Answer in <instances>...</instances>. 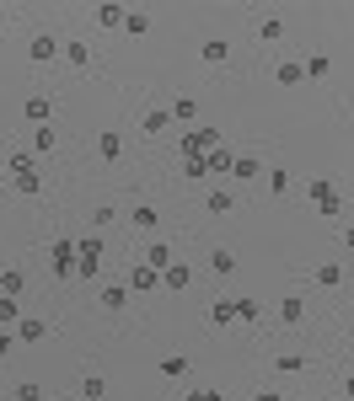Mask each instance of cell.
I'll return each instance as SVG.
<instances>
[{
  "mask_svg": "<svg viewBox=\"0 0 354 401\" xmlns=\"http://www.w3.org/2000/svg\"><path fill=\"white\" fill-rule=\"evenodd\" d=\"M279 321H285V326H301V321H306V305L295 300V295H290V300H279Z\"/></svg>",
  "mask_w": 354,
  "mask_h": 401,
  "instance_id": "cell-13",
  "label": "cell"
},
{
  "mask_svg": "<svg viewBox=\"0 0 354 401\" xmlns=\"http://www.w3.org/2000/svg\"><path fill=\"white\" fill-rule=\"evenodd\" d=\"M124 32L145 38V32H150V17H145V11H129V17H124Z\"/></svg>",
  "mask_w": 354,
  "mask_h": 401,
  "instance_id": "cell-24",
  "label": "cell"
},
{
  "mask_svg": "<svg viewBox=\"0 0 354 401\" xmlns=\"http://www.w3.org/2000/svg\"><path fill=\"white\" fill-rule=\"evenodd\" d=\"M312 279L322 283V289H338V283H344V268H338V262H322V268H317Z\"/></svg>",
  "mask_w": 354,
  "mask_h": 401,
  "instance_id": "cell-14",
  "label": "cell"
},
{
  "mask_svg": "<svg viewBox=\"0 0 354 401\" xmlns=\"http://www.w3.org/2000/svg\"><path fill=\"white\" fill-rule=\"evenodd\" d=\"M6 21H11V17H6V11H0V32H6Z\"/></svg>",
  "mask_w": 354,
  "mask_h": 401,
  "instance_id": "cell-45",
  "label": "cell"
},
{
  "mask_svg": "<svg viewBox=\"0 0 354 401\" xmlns=\"http://www.w3.org/2000/svg\"><path fill=\"white\" fill-rule=\"evenodd\" d=\"M27 171H33V156H21V150H17V156H11V177H27Z\"/></svg>",
  "mask_w": 354,
  "mask_h": 401,
  "instance_id": "cell-36",
  "label": "cell"
},
{
  "mask_svg": "<svg viewBox=\"0 0 354 401\" xmlns=\"http://www.w3.org/2000/svg\"><path fill=\"white\" fill-rule=\"evenodd\" d=\"M215 144H220V129H215V123H204V129H188L183 140H177V150H183V160H204Z\"/></svg>",
  "mask_w": 354,
  "mask_h": 401,
  "instance_id": "cell-1",
  "label": "cell"
},
{
  "mask_svg": "<svg viewBox=\"0 0 354 401\" xmlns=\"http://www.w3.org/2000/svg\"><path fill=\"white\" fill-rule=\"evenodd\" d=\"M38 187H43V182L33 177V171H27V177H17V193H27V198H33V193H38Z\"/></svg>",
  "mask_w": 354,
  "mask_h": 401,
  "instance_id": "cell-38",
  "label": "cell"
},
{
  "mask_svg": "<svg viewBox=\"0 0 354 401\" xmlns=\"http://www.w3.org/2000/svg\"><path fill=\"white\" fill-rule=\"evenodd\" d=\"M328 70H333V59H322V54H312V59H306V75H328Z\"/></svg>",
  "mask_w": 354,
  "mask_h": 401,
  "instance_id": "cell-35",
  "label": "cell"
},
{
  "mask_svg": "<svg viewBox=\"0 0 354 401\" xmlns=\"http://www.w3.org/2000/svg\"><path fill=\"white\" fill-rule=\"evenodd\" d=\"M349 353H354V337H349Z\"/></svg>",
  "mask_w": 354,
  "mask_h": 401,
  "instance_id": "cell-47",
  "label": "cell"
},
{
  "mask_svg": "<svg viewBox=\"0 0 354 401\" xmlns=\"http://www.w3.org/2000/svg\"><path fill=\"white\" fill-rule=\"evenodd\" d=\"M64 64L86 70V64H91V48H86V43H64Z\"/></svg>",
  "mask_w": 354,
  "mask_h": 401,
  "instance_id": "cell-18",
  "label": "cell"
},
{
  "mask_svg": "<svg viewBox=\"0 0 354 401\" xmlns=\"http://www.w3.org/2000/svg\"><path fill=\"white\" fill-rule=\"evenodd\" d=\"M258 401H285V396H274V391H263V396H258Z\"/></svg>",
  "mask_w": 354,
  "mask_h": 401,
  "instance_id": "cell-42",
  "label": "cell"
},
{
  "mask_svg": "<svg viewBox=\"0 0 354 401\" xmlns=\"http://www.w3.org/2000/svg\"><path fill=\"white\" fill-rule=\"evenodd\" d=\"M6 353H11V332H0V359H6Z\"/></svg>",
  "mask_w": 354,
  "mask_h": 401,
  "instance_id": "cell-41",
  "label": "cell"
},
{
  "mask_svg": "<svg viewBox=\"0 0 354 401\" xmlns=\"http://www.w3.org/2000/svg\"><path fill=\"white\" fill-rule=\"evenodd\" d=\"M129 283H134L140 295H150V289H161V273H156L150 262H140V268H129Z\"/></svg>",
  "mask_w": 354,
  "mask_h": 401,
  "instance_id": "cell-6",
  "label": "cell"
},
{
  "mask_svg": "<svg viewBox=\"0 0 354 401\" xmlns=\"http://www.w3.org/2000/svg\"><path fill=\"white\" fill-rule=\"evenodd\" d=\"M140 129H145V134H167V129H172V113H167V107H150L145 118H140Z\"/></svg>",
  "mask_w": 354,
  "mask_h": 401,
  "instance_id": "cell-9",
  "label": "cell"
},
{
  "mask_svg": "<svg viewBox=\"0 0 354 401\" xmlns=\"http://www.w3.org/2000/svg\"><path fill=\"white\" fill-rule=\"evenodd\" d=\"M97 268H103V246H97V236L76 241V279H91Z\"/></svg>",
  "mask_w": 354,
  "mask_h": 401,
  "instance_id": "cell-2",
  "label": "cell"
},
{
  "mask_svg": "<svg viewBox=\"0 0 354 401\" xmlns=\"http://www.w3.org/2000/svg\"><path fill=\"white\" fill-rule=\"evenodd\" d=\"M183 401H220V391H188Z\"/></svg>",
  "mask_w": 354,
  "mask_h": 401,
  "instance_id": "cell-40",
  "label": "cell"
},
{
  "mask_svg": "<svg viewBox=\"0 0 354 401\" xmlns=\"http://www.w3.org/2000/svg\"><path fill=\"white\" fill-rule=\"evenodd\" d=\"M21 113H27V118H33V123L43 129V123H48V102H43V97H33L27 107H21Z\"/></svg>",
  "mask_w": 354,
  "mask_h": 401,
  "instance_id": "cell-28",
  "label": "cell"
},
{
  "mask_svg": "<svg viewBox=\"0 0 354 401\" xmlns=\"http://www.w3.org/2000/svg\"><path fill=\"white\" fill-rule=\"evenodd\" d=\"M269 193H290V171L274 166V171H269Z\"/></svg>",
  "mask_w": 354,
  "mask_h": 401,
  "instance_id": "cell-33",
  "label": "cell"
},
{
  "mask_svg": "<svg viewBox=\"0 0 354 401\" xmlns=\"http://www.w3.org/2000/svg\"><path fill=\"white\" fill-rule=\"evenodd\" d=\"M54 279H76V241H54Z\"/></svg>",
  "mask_w": 354,
  "mask_h": 401,
  "instance_id": "cell-4",
  "label": "cell"
},
{
  "mask_svg": "<svg viewBox=\"0 0 354 401\" xmlns=\"http://www.w3.org/2000/svg\"><path fill=\"white\" fill-rule=\"evenodd\" d=\"M134 225H140V230H156V209H145V203H140V209H134Z\"/></svg>",
  "mask_w": 354,
  "mask_h": 401,
  "instance_id": "cell-34",
  "label": "cell"
},
{
  "mask_svg": "<svg viewBox=\"0 0 354 401\" xmlns=\"http://www.w3.org/2000/svg\"><path fill=\"white\" fill-rule=\"evenodd\" d=\"M204 59H209V64H226V59H231L226 38H209V43H204Z\"/></svg>",
  "mask_w": 354,
  "mask_h": 401,
  "instance_id": "cell-27",
  "label": "cell"
},
{
  "mask_svg": "<svg viewBox=\"0 0 354 401\" xmlns=\"http://www.w3.org/2000/svg\"><path fill=\"white\" fill-rule=\"evenodd\" d=\"M274 80H279V86H301V80H306V64H301V59H285L279 70H274Z\"/></svg>",
  "mask_w": 354,
  "mask_h": 401,
  "instance_id": "cell-10",
  "label": "cell"
},
{
  "mask_svg": "<svg viewBox=\"0 0 354 401\" xmlns=\"http://www.w3.org/2000/svg\"><path fill=\"white\" fill-rule=\"evenodd\" d=\"M161 375H188V359L183 353H167V359H161Z\"/></svg>",
  "mask_w": 354,
  "mask_h": 401,
  "instance_id": "cell-31",
  "label": "cell"
},
{
  "mask_svg": "<svg viewBox=\"0 0 354 401\" xmlns=\"http://www.w3.org/2000/svg\"><path fill=\"white\" fill-rule=\"evenodd\" d=\"M27 59H33V64H48V59H64V43L54 38V32H38V38L27 43Z\"/></svg>",
  "mask_w": 354,
  "mask_h": 401,
  "instance_id": "cell-3",
  "label": "cell"
},
{
  "mask_svg": "<svg viewBox=\"0 0 354 401\" xmlns=\"http://www.w3.org/2000/svg\"><path fill=\"white\" fill-rule=\"evenodd\" d=\"M17 401H43V391L38 385H17Z\"/></svg>",
  "mask_w": 354,
  "mask_h": 401,
  "instance_id": "cell-39",
  "label": "cell"
},
{
  "mask_svg": "<svg viewBox=\"0 0 354 401\" xmlns=\"http://www.w3.org/2000/svg\"><path fill=\"white\" fill-rule=\"evenodd\" d=\"M231 166H236V156H231L226 144H215V150H209V156H204V177H209V171H215V177H226Z\"/></svg>",
  "mask_w": 354,
  "mask_h": 401,
  "instance_id": "cell-7",
  "label": "cell"
},
{
  "mask_svg": "<svg viewBox=\"0 0 354 401\" xmlns=\"http://www.w3.org/2000/svg\"><path fill=\"white\" fill-rule=\"evenodd\" d=\"M231 209H236V198H231L226 187H215V193H209V214H231Z\"/></svg>",
  "mask_w": 354,
  "mask_h": 401,
  "instance_id": "cell-21",
  "label": "cell"
},
{
  "mask_svg": "<svg viewBox=\"0 0 354 401\" xmlns=\"http://www.w3.org/2000/svg\"><path fill=\"white\" fill-rule=\"evenodd\" d=\"M0 203H6V182H0Z\"/></svg>",
  "mask_w": 354,
  "mask_h": 401,
  "instance_id": "cell-46",
  "label": "cell"
},
{
  "mask_svg": "<svg viewBox=\"0 0 354 401\" xmlns=\"http://www.w3.org/2000/svg\"><path fill=\"white\" fill-rule=\"evenodd\" d=\"M258 38L279 43V38H285V21H279V17H258Z\"/></svg>",
  "mask_w": 354,
  "mask_h": 401,
  "instance_id": "cell-15",
  "label": "cell"
},
{
  "mask_svg": "<svg viewBox=\"0 0 354 401\" xmlns=\"http://www.w3.org/2000/svg\"><path fill=\"white\" fill-rule=\"evenodd\" d=\"M274 364H279L285 375H295V369H301V364H306V359H301V353H279V359H274Z\"/></svg>",
  "mask_w": 354,
  "mask_h": 401,
  "instance_id": "cell-37",
  "label": "cell"
},
{
  "mask_svg": "<svg viewBox=\"0 0 354 401\" xmlns=\"http://www.w3.org/2000/svg\"><path fill=\"white\" fill-rule=\"evenodd\" d=\"M97 156H103V160H118V156H124V140H118L113 129H107V134H97Z\"/></svg>",
  "mask_w": 354,
  "mask_h": 401,
  "instance_id": "cell-12",
  "label": "cell"
},
{
  "mask_svg": "<svg viewBox=\"0 0 354 401\" xmlns=\"http://www.w3.org/2000/svg\"><path fill=\"white\" fill-rule=\"evenodd\" d=\"M188 283H193V268H188V262H172L167 273H161V289H172V295H183Z\"/></svg>",
  "mask_w": 354,
  "mask_h": 401,
  "instance_id": "cell-5",
  "label": "cell"
},
{
  "mask_svg": "<svg viewBox=\"0 0 354 401\" xmlns=\"http://www.w3.org/2000/svg\"><path fill=\"white\" fill-rule=\"evenodd\" d=\"M21 316V305H17V295H0V326L11 332V321Z\"/></svg>",
  "mask_w": 354,
  "mask_h": 401,
  "instance_id": "cell-20",
  "label": "cell"
},
{
  "mask_svg": "<svg viewBox=\"0 0 354 401\" xmlns=\"http://www.w3.org/2000/svg\"><path fill=\"white\" fill-rule=\"evenodd\" d=\"M306 193H312V198H317V209H322V203H328V198H338V193H333V182H312Z\"/></svg>",
  "mask_w": 354,
  "mask_h": 401,
  "instance_id": "cell-32",
  "label": "cell"
},
{
  "mask_svg": "<svg viewBox=\"0 0 354 401\" xmlns=\"http://www.w3.org/2000/svg\"><path fill=\"white\" fill-rule=\"evenodd\" d=\"M231 171H236L242 182H252L258 171H263V166H258V156H236V166H231Z\"/></svg>",
  "mask_w": 354,
  "mask_h": 401,
  "instance_id": "cell-26",
  "label": "cell"
},
{
  "mask_svg": "<svg viewBox=\"0 0 354 401\" xmlns=\"http://www.w3.org/2000/svg\"><path fill=\"white\" fill-rule=\"evenodd\" d=\"M17 337H21V342H43V337H48V321L27 316V321H21V326H17Z\"/></svg>",
  "mask_w": 354,
  "mask_h": 401,
  "instance_id": "cell-11",
  "label": "cell"
},
{
  "mask_svg": "<svg viewBox=\"0 0 354 401\" xmlns=\"http://www.w3.org/2000/svg\"><path fill=\"white\" fill-rule=\"evenodd\" d=\"M344 391H349V401H354V375H349V385H344Z\"/></svg>",
  "mask_w": 354,
  "mask_h": 401,
  "instance_id": "cell-44",
  "label": "cell"
},
{
  "mask_svg": "<svg viewBox=\"0 0 354 401\" xmlns=\"http://www.w3.org/2000/svg\"><path fill=\"white\" fill-rule=\"evenodd\" d=\"M193 113H199V102H193V97H177V102H172V118H177V123H193Z\"/></svg>",
  "mask_w": 354,
  "mask_h": 401,
  "instance_id": "cell-25",
  "label": "cell"
},
{
  "mask_svg": "<svg viewBox=\"0 0 354 401\" xmlns=\"http://www.w3.org/2000/svg\"><path fill=\"white\" fill-rule=\"evenodd\" d=\"M54 144H60V140H54V123H43L38 134H33V150H38V156H48Z\"/></svg>",
  "mask_w": 354,
  "mask_h": 401,
  "instance_id": "cell-23",
  "label": "cell"
},
{
  "mask_svg": "<svg viewBox=\"0 0 354 401\" xmlns=\"http://www.w3.org/2000/svg\"><path fill=\"white\" fill-rule=\"evenodd\" d=\"M124 305H129V289H124V283L103 289V310H124Z\"/></svg>",
  "mask_w": 354,
  "mask_h": 401,
  "instance_id": "cell-19",
  "label": "cell"
},
{
  "mask_svg": "<svg viewBox=\"0 0 354 401\" xmlns=\"http://www.w3.org/2000/svg\"><path fill=\"white\" fill-rule=\"evenodd\" d=\"M204 321H209V326H226V321H236V300H226V295H220V300L204 310Z\"/></svg>",
  "mask_w": 354,
  "mask_h": 401,
  "instance_id": "cell-8",
  "label": "cell"
},
{
  "mask_svg": "<svg viewBox=\"0 0 354 401\" xmlns=\"http://www.w3.org/2000/svg\"><path fill=\"white\" fill-rule=\"evenodd\" d=\"M21 283L27 279H21L17 268H0V295H21Z\"/></svg>",
  "mask_w": 354,
  "mask_h": 401,
  "instance_id": "cell-22",
  "label": "cell"
},
{
  "mask_svg": "<svg viewBox=\"0 0 354 401\" xmlns=\"http://www.w3.org/2000/svg\"><path fill=\"white\" fill-rule=\"evenodd\" d=\"M344 241H349V246H354V225H349V230H344Z\"/></svg>",
  "mask_w": 354,
  "mask_h": 401,
  "instance_id": "cell-43",
  "label": "cell"
},
{
  "mask_svg": "<svg viewBox=\"0 0 354 401\" xmlns=\"http://www.w3.org/2000/svg\"><path fill=\"white\" fill-rule=\"evenodd\" d=\"M124 6H97V27H124Z\"/></svg>",
  "mask_w": 354,
  "mask_h": 401,
  "instance_id": "cell-17",
  "label": "cell"
},
{
  "mask_svg": "<svg viewBox=\"0 0 354 401\" xmlns=\"http://www.w3.org/2000/svg\"><path fill=\"white\" fill-rule=\"evenodd\" d=\"M236 321H263V305L258 300H236Z\"/></svg>",
  "mask_w": 354,
  "mask_h": 401,
  "instance_id": "cell-29",
  "label": "cell"
},
{
  "mask_svg": "<svg viewBox=\"0 0 354 401\" xmlns=\"http://www.w3.org/2000/svg\"><path fill=\"white\" fill-rule=\"evenodd\" d=\"M103 391H107L103 375H86V385H81V396H86V401H103Z\"/></svg>",
  "mask_w": 354,
  "mask_h": 401,
  "instance_id": "cell-30",
  "label": "cell"
},
{
  "mask_svg": "<svg viewBox=\"0 0 354 401\" xmlns=\"http://www.w3.org/2000/svg\"><path fill=\"white\" fill-rule=\"evenodd\" d=\"M231 268H236V257H231L226 246H215V252H209V273H220V279H226Z\"/></svg>",
  "mask_w": 354,
  "mask_h": 401,
  "instance_id": "cell-16",
  "label": "cell"
}]
</instances>
